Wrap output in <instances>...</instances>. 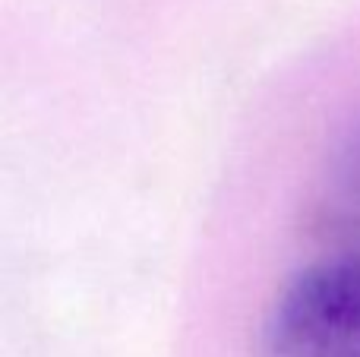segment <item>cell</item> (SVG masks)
Returning <instances> with one entry per match:
<instances>
[{
    "mask_svg": "<svg viewBox=\"0 0 360 357\" xmlns=\"http://www.w3.org/2000/svg\"><path fill=\"white\" fill-rule=\"evenodd\" d=\"M259 357H360V257H326L285 282Z\"/></svg>",
    "mask_w": 360,
    "mask_h": 357,
    "instance_id": "cell-1",
    "label": "cell"
},
{
    "mask_svg": "<svg viewBox=\"0 0 360 357\" xmlns=\"http://www.w3.org/2000/svg\"><path fill=\"white\" fill-rule=\"evenodd\" d=\"M345 183H348L351 196L360 202V130L351 136L348 149H345Z\"/></svg>",
    "mask_w": 360,
    "mask_h": 357,
    "instance_id": "cell-2",
    "label": "cell"
}]
</instances>
